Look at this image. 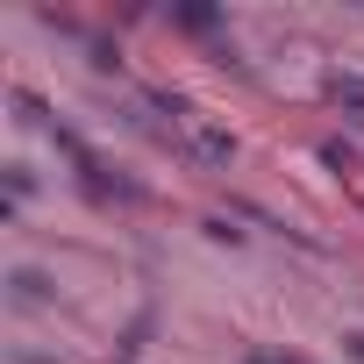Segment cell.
<instances>
[{"mask_svg":"<svg viewBox=\"0 0 364 364\" xmlns=\"http://www.w3.org/2000/svg\"><path fill=\"white\" fill-rule=\"evenodd\" d=\"M186 143H193V157H208V164H229V157H236V136L215 129V122H200V114H186Z\"/></svg>","mask_w":364,"mask_h":364,"instance_id":"obj_1","label":"cell"},{"mask_svg":"<svg viewBox=\"0 0 364 364\" xmlns=\"http://www.w3.org/2000/svg\"><path fill=\"white\" fill-rule=\"evenodd\" d=\"M8 286H15V307H43V300H50V279H43L36 264H22V272H8Z\"/></svg>","mask_w":364,"mask_h":364,"instance_id":"obj_2","label":"cell"},{"mask_svg":"<svg viewBox=\"0 0 364 364\" xmlns=\"http://www.w3.org/2000/svg\"><path fill=\"white\" fill-rule=\"evenodd\" d=\"M257 364H279V357H257ZM286 364H293V357H286Z\"/></svg>","mask_w":364,"mask_h":364,"instance_id":"obj_3","label":"cell"}]
</instances>
